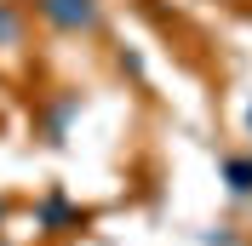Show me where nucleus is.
<instances>
[{"label":"nucleus","mask_w":252,"mask_h":246,"mask_svg":"<svg viewBox=\"0 0 252 246\" xmlns=\"http://www.w3.org/2000/svg\"><path fill=\"white\" fill-rule=\"evenodd\" d=\"M34 12L58 23V29L80 34V29H97V0H34Z\"/></svg>","instance_id":"f257e3e1"},{"label":"nucleus","mask_w":252,"mask_h":246,"mask_svg":"<svg viewBox=\"0 0 252 246\" xmlns=\"http://www.w3.org/2000/svg\"><path fill=\"white\" fill-rule=\"evenodd\" d=\"M229 184H235V195H247L252 189V160H229Z\"/></svg>","instance_id":"f03ea898"},{"label":"nucleus","mask_w":252,"mask_h":246,"mask_svg":"<svg viewBox=\"0 0 252 246\" xmlns=\"http://www.w3.org/2000/svg\"><path fill=\"white\" fill-rule=\"evenodd\" d=\"M12 40H17V12L0 0V46H12Z\"/></svg>","instance_id":"7ed1b4c3"}]
</instances>
